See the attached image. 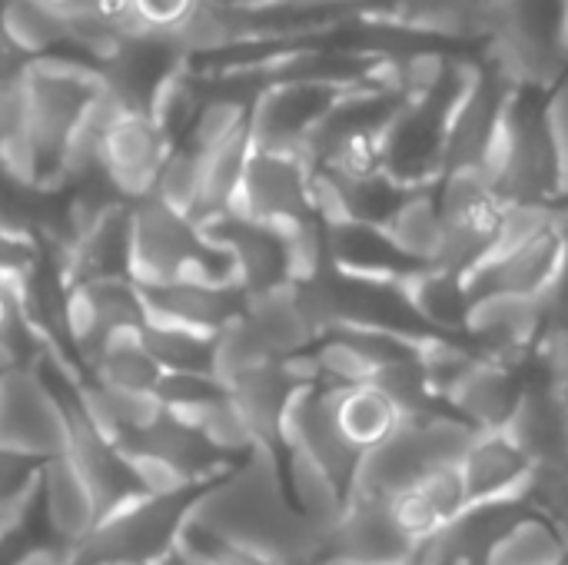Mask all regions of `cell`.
Masks as SVG:
<instances>
[{"label": "cell", "instance_id": "14", "mask_svg": "<svg viewBox=\"0 0 568 565\" xmlns=\"http://www.w3.org/2000/svg\"><path fill=\"white\" fill-rule=\"evenodd\" d=\"M559 263H562V233L549 216V223L539 226L532 236L493 250L473 273H466V290L469 296L516 293V296L539 300L556 280Z\"/></svg>", "mask_w": 568, "mask_h": 565}, {"label": "cell", "instance_id": "13", "mask_svg": "<svg viewBox=\"0 0 568 565\" xmlns=\"http://www.w3.org/2000/svg\"><path fill=\"white\" fill-rule=\"evenodd\" d=\"M479 356L503 363H529L542 346V306L532 296L483 293L473 296L459 333Z\"/></svg>", "mask_w": 568, "mask_h": 565}, {"label": "cell", "instance_id": "31", "mask_svg": "<svg viewBox=\"0 0 568 565\" xmlns=\"http://www.w3.org/2000/svg\"><path fill=\"white\" fill-rule=\"evenodd\" d=\"M532 503L556 519L559 526L568 529V470L566 473H549V476H536L532 490H529Z\"/></svg>", "mask_w": 568, "mask_h": 565}, {"label": "cell", "instance_id": "28", "mask_svg": "<svg viewBox=\"0 0 568 565\" xmlns=\"http://www.w3.org/2000/svg\"><path fill=\"white\" fill-rule=\"evenodd\" d=\"M552 220H556V226L562 233V263H559V273L549 283V290L539 296V306H542V343L568 330V196L559 200V203H552Z\"/></svg>", "mask_w": 568, "mask_h": 565}, {"label": "cell", "instance_id": "19", "mask_svg": "<svg viewBox=\"0 0 568 565\" xmlns=\"http://www.w3.org/2000/svg\"><path fill=\"white\" fill-rule=\"evenodd\" d=\"M300 386H306V383H300L286 370L283 360H270L263 366H253V370L240 373L226 386L233 406L240 410V416L253 430L256 443L266 446L280 463L286 456V446H283V416H286V406H290V400L296 396Z\"/></svg>", "mask_w": 568, "mask_h": 565}, {"label": "cell", "instance_id": "6", "mask_svg": "<svg viewBox=\"0 0 568 565\" xmlns=\"http://www.w3.org/2000/svg\"><path fill=\"white\" fill-rule=\"evenodd\" d=\"M233 216L283 226L313 210V163L293 150H253L230 203Z\"/></svg>", "mask_w": 568, "mask_h": 565}, {"label": "cell", "instance_id": "12", "mask_svg": "<svg viewBox=\"0 0 568 565\" xmlns=\"http://www.w3.org/2000/svg\"><path fill=\"white\" fill-rule=\"evenodd\" d=\"M532 509V496L473 503L419 546L416 565H493V553L503 536Z\"/></svg>", "mask_w": 568, "mask_h": 565}, {"label": "cell", "instance_id": "32", "mask_svg": "<svg viewBox=\"0 0 568 565\" xmlns=\"http://www.w3.org/2000/svg\"><path fill=\"white\" fill-rule=\"evenodd\" d=\"M539 353H542V360H546V366H549V373H552V380H556V386H559V393H562L568 406V330L552 336V340H546L539 346Z\"/></svg>", "mask_w": 568, "mask_h": 565}, {"label": "cell", "instance_id": "2", "mask_svg": "<svg viewBox=\"0 0 568 565\" xmlns=\"http://www.w3.org/2000/svg\"><path fill=\"white\" fill-rule=\"evenodd\" d=\"M476 37L519 87L549 90L568 70L566 0H476Z\"/></svg>", "mask_w": 568, "mask_h": 565}, {"label": "cell", "instance_id": "5", "mask_svg": "<svg viewBox=\"0 0 568 565\" xmlns=\"http://www.w3.org/2000/svg\"><path fill=\"white\" fill-rule=\"evenodd\" d=\"M226 476V473H223ZM213 480H196L173 493H143L126 506L103 516L73 549L77 563L93 565H150L173 549L193 506L206 496Z\"/></svg>", "mask_w": 568, "mask_h": 565}, {"label": "cell", "instance_id": "24", "mask_svg": "<svg viewBox=\"0 0 568 565\" xmlns=\"http://www.w3.org/2000/svg\"><path fill=\"white\" fill-rule=\"evenodd\" d=\"M393 243L419 266L436 263L439 243H443V216H439V200H436V183L409 190L403 203L393 210V216L383 223Z\"/></svg>", "mask_w": 568, "mask_h": 565}, {"label": "cell", "instance_id": "11", "mask_svg": "<svg viewBox=\"0 0 568 565\" xmlns=\"http://www.w3.org/2000/svg\"><path fill=\"white\" fill-rule=\"evenodd\" d=\"M170 137L146 110H116L100 140V170L113 190L133 203L153 193L160 163L170 150Z\"/></svg>", "mask_w": 568, "mask_h": 565}, {"label": "cell", "instance_id": "38", "mask_svg": "<svg viewBox=\"0 0 568 565\" xmlns=\"http://www.w3.org/2000/svg\"><path fill=\"white\" fill-rule=\"evenodd\" d=\"M413 565H416V563H413Z\"/></svg>", "mask_w": 568, "mask_h": 565}, {"label": "cell", "instance_id": "29", "mask_svg": "<svg viewBox=\"0 0 568 565\" xmlns=\"http://www.w3.org/2000/svg\"><path fill=\"white\" fill-rule=\"evenodd\" d=\"M206 0H133V20L140 30L180 33Z\"/></svg>", "mask_w": 568, "mask_h": 565}, {"label": "cell", "instance_id": "20", "mask_svg": "<svg viewBox=\"0 0 568 565\" xmlns=\"http://www.w3.org/2000/svg\"><path fill=\"white\" fill-rule=\"evenodd\" d=\"M466 506H469V500H466L459 466H443V470L423 476L419 483H413L409 490H403L399 496L389 500L393 519L419 546L433 533H439L449 519H456Z\"/></svg>", "mask_w": 568, "mask_h": 565}, {"label": "cell", "instance_id": "9", "mask_svg": "<svg viewBox=\"0 0 568 565\" xmlns=\"http://www.w3.org/2000/svg\"><path fill=\"white\" fill-rule=\"evenodd\" d=\"M506 433L532 460L536 476L568 470V406L542 353L526 363L523 396L516 403L513 420L506 423Z\"/></svg>", "mask_w": 568, "mask_h": 565}, {"label": "cell", "instance_id": "27", "mask_svg": "<svg viewBox=\"0 0 568 565\" xmlns=\"http://www.w3.org/2000/svg\"><path fill=\"white\" fill-rule=\"evenodd\" d=\"M150 196H156L170 210L193 220V213L200 206V196H203V153L193 150L190 143H183V140L170 143Z\"/></svg>", "mask_w": 568, "mask_h": 565}, {"label": "cell", "instance_id": "30", "mask_svg": "<svg viewBox=\"0 0 568 565\" xmlns=\"http://www.w3.org/2000/svg\"><path fill=\"white\" fill-rule=\"evenodd\" d=\"M546 123L549 137L556 147L559 160V183H562V200L568 196V70L546 90Z\"/></svg>", "mask_w": 568, "mask_h": 565}, {"label": "cell", "instance_id": "15", "mask_svg": "<svg viewBox=\"0 0 568 565\" xmlns=\"http://www.w3.org/2000/svg\"><path fill=\"white\" fill-rule=\"evenodd\" d=\"M356 565H413L419 543L409 539L389 513V503L349 496L339 519L323 536V553Z\"/></svg>", "mask_w": 568, "mask_h": 565}, {"label": "cell", "instance_id": "17", "mask_svg": "<svg viewBox=\"0 0 568 565\" xmlns=\"http://www.w3.org/2000/svg\"><path fill=\"white\" fill-rule=\"evenodd\" d=\"M140 293L146 303V320H166L203 333H216L226 320H233L243 310L246 300V293L236 283L203 276H176L166 283L140 286Z\"/></svg>", "mask_w": 568, "mask_h": 565}, {"label": "cell", "instance_id": "34", "mask_svg": "<svg viewBox=\"0 0 568 565\" xmlns=\"http://www.w3.org/2000/svg\"><path fill=\"white\" fill-rule=\"evenodd\" d=\"M17 363H20V360H17V356L0 343V373H3V370H10V366H17Z\"/></svg>", "mask_w": 568, "mask_h": 565}, {"label": "cell", "instance_id": "8", "mask_svg": "<svg viewBox=\"0 0 568 565\" xmlns=\"http://www.w3.org/2000/svg\"><path fill=\"white\" fill-rule=\"evenodd\" d=\"M349 87L353 83H323V80H293V83L263 87L250 113V147L303 153L316 123Z\"/></svg>", "mask_w": 568, "mask_h": 565}, {"label": "cell", "instance_id": "7", "mask_svg": "<svg viewBox=\"0 0 568 565\" xmlns=\"http://www.w3.org/2000/svg\"><path fill=\"white\" fill-rule=\"evenodd\" d=\"M0 446L40 460L67 450L60 400L33 363H17L0 373Z\"/></svg>", "mask_w": 568, "mask_h": 565}, {"label": "cell", "instance_id": "4", "mask_svg": "<svg viewBox=\"0 0 568 565\" xmlns=\"http://www.w3.org/2000/svg\"><path fill=\"white\" fill-rule=\"evenodd\" d=\"M476 433L479 430H473L453 410L403 420L389 440L363 453L349 496L389 503L423 476L443 466H456Z\"/></svg>", "mask_w": 568, "mask_h": 565}, {"label": "cell", "instance_id": "33", "mask_svg": "<svg viewBox=\"0 0 568 565\" xmlns=\"http://www.w3.org/2000/svg\"><path fill=\"white\" fill-rule=\"evenodd\" d=\"M213 533V529H210ZM213 565H283L276 559H270L266 553H256L250 546H240V543H230L223 536H216V559Z\"/></svg>", "mask_w": 568, "mask_h": 565}, {"label": "cell", "instance_id": "21", "mask_svg": "<svg viewBox=\"0 0 568 565\" xmlns=\"http://www.w3.org/2000/svg\"><path fill=\"white\" fill-rule=\"evenodd\" d=\"M326 246H329V263L346 273L403 280L419 266L393 243L383 223H366V220L326 223Z\"/></svg>", "mask_w": 568, "mask_h": 565}, {"label": "cell", "instance_id": "3", "mask_svg": "<svg viewBox=\"0 0 568 565\" xmlns=\"http://www.w3.org/2000/svg\"><path fill=\"white\" fill-rule=\"evenodd\" d=\"M483 167L503 203H559V160L546 123V90L516 87Z\"/></svg>", "mask_w": 568, "mask_h": 565}, {"label": "cell", "instance_id": "1", "mask_svg": "<svg viewBox=\"0 0 568 565\" xmlns=\"http://www.w3.org/2000/svg\"><path fill=\"white\" fill-rule=\"evenodd\" d=\"M190 519L283 565H313L326 536L300 513L286 490L283 463L266 446H256L220 483H213L193 506Z\"/></svg>", "mask_w": 568, "mask_h": 565}, {"label": "cell", "instance_id": "10", "mask_svg": "<svg viewBox=\"0 0 568 565\" xmlns=\"http://www.w3.org/2000/svg\"><path fill=\"white\" fill-rule=\"evenodd\" d=\"M516 80L496 67L489 57L476 60L469 80L463 83L453 113H449V127H446V150H443V173L453 167H466V163H483L493 133L516 93Z\"/></svg>", "mask_w": 568, "mask_h": 565}, {"label": "cell", "instance_id": "23", "mask_svg": "<svg viewBox=\"0 0 568 565\" xmlns=\"http://www.w3.org/2000/svg\"><path fill=\"white\" fill-rule=\"evenodd\" d=\"M403 290L413 303V310L436 330L446 336H459L466 326V313H469V290H466V276L436 263L416 266L409 276H403Z\"/></svg>", "mask_w": 568, "mask_h": 565}, {"label": "cell", "instance_id": "35", "mask_svg": "<svg viewBox=\"0 0 568 565\" xmlns=\"http://www.w3.org/2000/svg\"><path fill=\"white\" fill-rule=\"evenodd\" d=\"M150 565H183V563H180V556H176V553L170 549V553H163V556H160L156 563H150Z\"/></svg>", "mask_w": 568, "mask_h": 565}, {"label": "cell", "instance_id": "37", "mask_svg": "<svg viewBox=\"0 0 568 565\" xmlns=\"http://www.w3.org/2000/svg\"><path fill=\"white\" fill-rule=\"evenodd\" d=\"M559 565H568V559H566V563H559Z\"/></svg>", "mask_w": 568, "mask_h": 565}, {"label": "cell", "instance_id": "22", "mask_svg": "<svg viewBox=\"0 0 568 565\" xmlns=\"http://www.w3.org/2000/svg\"><path fill=\"white\" fill-rule=\"evenodd\" d=\"M333 420L343 440L353 450L366 453L399 430L403 413L376 383H356V386H333Z\"/></svg>", "mask_w": 568, "mask_h": 565}, {"label": "cell", "instance_id": "16", "mask_svg": "<svg viewBox=\"0 0 568 565\" xmlns=\"http://www.w3.org/2000/svg\"><path fill=\"white\" fill-rule=\"evenodd\" d=\"M456 466L469 506L529 496L536 483L532 460L519 450V443L506 430H479Z\"/></svg>", "mask_w": 568, "mask_h": 565}, {"label": "cell", "instance_id": "36", "mask_svg": "<svg viewBox=\"0 0 568 565\" xmlns=\"http://www.w3.org/2000/svg\"><path fill=\"white\" fill-rule=\"evenodd\" d=\"M70 565H93V563H77V559H73V563H70Z\"/></svg>", "mask_w": 568, "mask_h": 565}, {"label": "cell", "instance_id": "26", "mask_svg": "<svg viewBox=\"0 0 568 565\" xmlns=\"http://www.w3.org/2000/svg\"><path fill=\"white\" fill-rule=\"evenodd\" d=\"M140 336H143V346L153 353V360L163 370H176V373H210L213 333L190 330V326L166 323V320H146L140 326Z\"/></svg>", "mask_w": 568, "mask_h": 565}, {"label": "cell", "instance_id": "25", "mask_svg": "<svg viewBox=\"0 0 568 565\" xmlns=\"http://www.w3.org/2000/svg\"><path fill=\"white\" fill-rule=\"evenodd\" d=\"M0 37L27 60L50 57L70 43V27L33 0H0Z\"/></svg>", "mask_w": 568, "mask_h": 565}, {"label": "cell", "instance_id": "18", "mask_svg": "<svg viewBox=\"0 0 568 565\" xmlns=\"http://www.w3.org/2000/svg\"><path fill=\"white\" fill-rule=\"evenodd\" d=\"M523 383H526V363L476 356V363L449 390L446 406L473 430H506L523 396Z\"/></svg>", "mask_w": 568, "mask_h": 565}]
</instances>
